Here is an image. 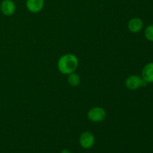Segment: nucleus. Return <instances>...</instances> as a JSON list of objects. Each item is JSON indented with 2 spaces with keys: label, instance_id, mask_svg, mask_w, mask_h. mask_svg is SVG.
<instances>
[{
  "label": "nucleus",
  "instance_id": "obj_2",
  "mask_svg": "<svg viewBox=\"0 0 153 153\" xmlns=\"http://www.w3.org/2000/svg\"><path fill=\"white\" fill-rule=\"evenodd\" d=\"M146 84L143 78L136 75L128 76L126 80V85L130 90H137L141 86H145Z\"/></svg>",
  "mask_w": 153,
  "mask_h": 153
},
{
  "label": "nucleus",
  "instance_id": "obj_9",
  "mask_svg": "<svg viewBox=\"0 0 153 153\" xmlns=\"http://www.w3.org/2000/svg\"><path fill=\"white\" fill-rule=\"evenodd\" d=\"M80 81L81 79L79 76L78 74H76V73H75L74 72L70 73V74H69L68 82L70 85H72V86H78V85L80 84Z\"/></svg>",
  "mask_w": 153,
  "mask_h": 153
},
{
  "label": "nucleus",
  "instance_id": "obj_3",
  "mask_svg": "<svg viewBox=\"0 0 153 153\" xmlns=\"http://www.w3.org/2000/svg\"><path fill=\"white\" fill-rule=\"evenodd\" d=\"M88 116L90 120L93 122H101L105 118L106 112L102 108L95 107L89 111Z\"/></svg>",
  "mask_w": 153,
  "mask_h": 153
},
{
  "label": "nucleus",
  "instance_id": "obj_5",
  "mask_svg": "<svg viewBox=\"0 0 153 153\" xmlns=\"http://www.w3.org/2000/svg\"><path fill=\"white\" fill-rule=\"evenodd\" d=\"M0 7L2 13L5 16H11L16 10V4L12 0H3Z\"/></svg>",
  "mask_w": 153,
  "mask_h": 153
},
{
  "label": "nucleus",
  "instance_id": "obj_1",
  "mask_svg": "<svg viewBox=\"0 0 153 153\" xmlns=\"http://www.w3.org/2000/svg\"><path fill=\"white\" fill-rule=\"evenodd\" d=\"M79 61L73 54H66L60 58L58 63V70L64 74H70L78 67Z\"/></svg>",
  "mask_w": 153,
  "mask_h": 153
},
{
  "label": "nucleus",
  "instance_id": "obj_7",
  "mask_svg": "<svg viewBox=\"0 0 153 153\" xmlns=\"http://www.w3.org/2000/svg\"><path fill=\"white\" fill-rule=\"evenodd\" d=\"M142 78L146 83H153V62L148 63L143 67Z\"/></svg>",
  "mask_w": 153,
  "mask_h": 153
},
{
  "label": "nucleus",
  "instance_id": "obj_11",
  "mask_svg": "<svg viewBox=\"0 0 153 153\" xmlns=\"http://www.w3.org/2000/svg\"><path fill=\"white\" fill-rule=\"evenodd\" d=\"M61 153H71V152H70L68 149H63Z\"/></svg>",
  "mask_w": 153,
  "mask_h": 153
},
{
  "label": "nucleus",
  "instance_id": "obj_4",
  "mask_svg": "<svg viewBox=\"0 0 153 153\" xmlns=\"http://www.w3.org/2000/svg\"><path fill=\"white\" fill-rule=\"evenodd\" d=\"M95 142V138L92 133L89 131H85L82 133L79 138V143L82 147L84 149H90L92 147Z\"/></svg>",
  "mask_w": 153,
  "mask_h": 153
},
{
  "label": "nucleus",
  "instance_id": "obj_8",
  "mask_svg": "<svg viewBox=\"0 0 153 153\" xmlns=\"http://www.w3.org/2000/svg\"><path fill=\"white\" fill-rule=\"evenodd\" d=\"M143 21H142L141 19L134 17L129 20V22L128 23V28L131 32L137 33L141 31L142 28H143Z\"/></svg>",
  "mask_w": 153,
  "mask_h": 153
},
{
  "label": "nucleus",
  "instance_id": "obj_10",
  "mask_svg": "<svg viewBox=\"0 0 153 153\" xmlns=\"http://www.w3.org/2000/svg\"><path fill=\"white\" fill-rule=\"evenodd\" d=\"M144 34L148 40L153 42V25H149L146 27Z\"/></svg>",
  "mask_w": 153,
  "mask_h": 153
},
{
  "label": "nucleus",
  "instance_id": "obj_6",
  "mask_svg": "<svg viewBox=\"0 0 153 153\" xmlns=\"http://www.w3.org/2000/svg\"><path fill=\"white\" fill-rule=\"evenodd\" d=\"M44 0H27L26 7L30 12L38 13L43 9Z\"/></svg>",
  "mask_w": 153,
  "mask_h": 153
}]
</instances>
